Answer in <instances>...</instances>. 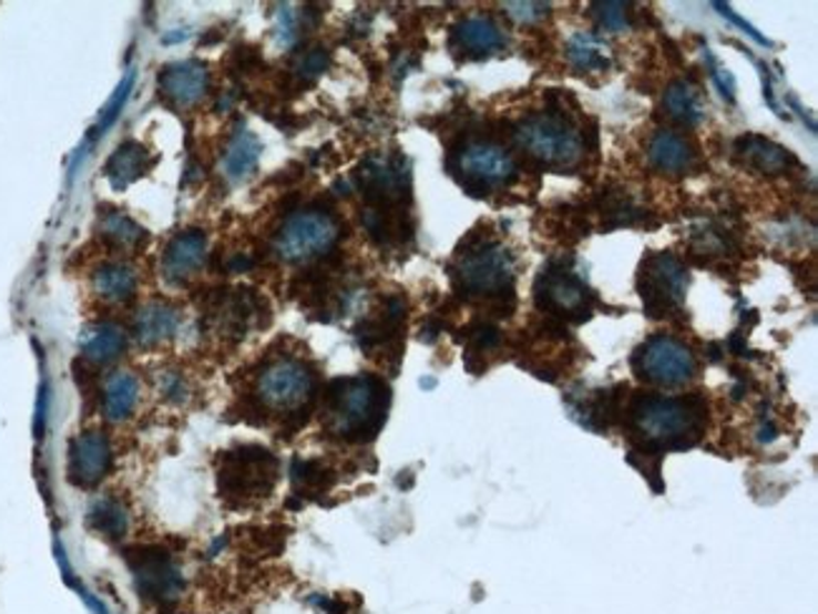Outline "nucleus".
<instances>
[{
	"label": "nucleus",
	"instance_id": "obj_33",
	"mask_svg": "<svg viewBox=\"0 0 818 614\" xmlns=\"http://www.w3.org/2000/svg\"><path fill=\"white\" fill-rule=\"evenodd\" d=\"M160 393L172 403H182L187 398V380L182 378V373L176 370H166V373L160 378Z\"/></svg>",
	"mask_w": 818,
	"mask_h": 614
},
{
	"label": "nucleus",
	"instance_id": "obj_21",
	"mask_svg": "<svg viewBox=\"0 0 818 614\" xmlns=\"http://www.w3.org/2000/svg\"><path fill=\"white\" fill-rule=\"evenodd\" d=\"M182 318L174 307L164 305V303H154L146 305L144 310H139L136 320H134V332L136 340L142 346H160V342L174 338L180 332Z\"/></svg>",
	"mask_w": 818,
	"mask_h": 614
},
{
	"label": "nucleus",
	"instance_id": "obj_25",
	"mask_svg": "<svg viewBox=\"0 0 818 614\" xmlns=\"http://www.w3.org/2000/svg\"><path fill=\"white\" fill-rule=\"evenodd\" d=\"M665 111L685 126L701 124L705 116V106L701 101L698 89L687 81H675L673 86L665 91Z\"/></svg>",
	"mask_w": 818,
	"mask_h": 614
},
{
	"label": "nucleus",
	"instance_id": "obj_7",
	"mask_svg": "<svg viewBox=\"0 0 818 614\" xmlns=\"http://www.w3.org/2000/svg\"><path fill=\"white\" fill-rule=\"evenodd\" d=\"M687 269L671 253H653L645 257L637 275V293L643 295L645 313L650 318L673 315L685 300Z\"/></svg>",
	"mask_w": 818,
	"mask_h": 614
},
{
	"label": "nucleus",
	"instance_id": "obj_17",
	"mask_svg": "<svg viewBox=\"0 0 818 614\" xmlns=\"http://www.w3.org/2000/svg\"><path fill=\"white\" fill-rule=\"evenodd\" d=\"M139 403V380L129 370H116L106 378L104 388H101V413L106 421L121 423L134 413Z\"/></svg>",
	"mask_w": 818,
	"mask_h": 614
},
{
	"label": "nucleus",
	"instance_id": "obj_4",
	"mask_svg": "<svg viewBox=\"0 0 818 614\" xmlns=\"http://www.w3.org/2000/svg\"><path fill=\"white\" fill-rule=\"evenodd\" d=\"M453 280L467 295H509L514 285V257L499 242L481 239L459 255Z\"/></svg>",
	"mask_w": 818,
	"mask_h": 614
},
{
	"label": "nucleus",
	"instance_id": "obj_29",
	"mask_svg": "<svg viewBox=\"0 0 818 614\" xmlns=\"http://www.w3.org/2000/svg\"><path fill=\"white\" fill-rule=\"evenodd\" d=\"M592 13L597 18L600 28L610 33L630 31V3H617V0H604V3H592Z\"/></svg>",
	"mask_w": 818,
	"mask_h": 614
},
{
	"label": "nucleus",
	"instance_id": "obj_35",
	"mask_svg": "<svg viewBox=\"0 0 818 614\" xmlns=\"http://www.w3.org/2000/svg\"><path fill=\"white\" fill-rule=\"evenodd\" d=\"M715 8H718V11L725 16V18H728V21H733V23H736V25H740L743 28V31H746L748 35H750V39L753 41H758L760 45H774V43H770L768 39H766V35H760L758 31H756V28H753L748 21H746V18H740L736 11H733V8L730 6H725V3H713Z\"/></svg>",
	"mask_w": 818,
	"mask_h": 614
},
{
	"label": "nucleus",
	"instance_id": "obj_15",
	"mask_svg": "<svg viewBox=\"0 0 818 614\" xmlns=\"http://www.w3.org/2000/svg\"><path fill=\"white\" fill-rule=\"evenodd\" d=\"M207 86H209L207 66L194 61H184L176 63V66H170L160 79L162 94L176 106L197 104V101H202V96L207 94Z\"/></svg>",
	"mask_w": 818,
	"mask_h": 614
},
{
	"label": "nucleus",
	"instance_id": "obj_3",
	"mask_svg": "<svg viewBox=\"0 0 818 614\" xmlns=\"http://www.w3.org/2000/svg\"><path fill=\"white\" fill-rule=\"evenodd\" d=\"M517 144L546 166H574L582 160L580 132L556 111L526 116L514 132Z\"/></svg>",
	"mask_w": 818,
	"mask_h": 614
},
{
	"label": "nucleus",
	"instance_id": "obj_2",
	"mask_svg": "<svg viewBox=\"0 0 818 614\" xmlns=\"http://www.w3.org/2000/svg\"><path fill=\"white\" fill-rule=\"evenodd\" d=\"M388 388L374 376L336 380L328 396V418L333 433L348 441L374 439L386 421Z\"/></svg>",
	"mask_w": 818,
	"mask_h": 614
},
{
	"label": "nucleus",
	"instance_id": "obj_22",
	"mask_svg": "<svg viewBox=\"0 0 818 614\" xmlns=\"http://www.w3.org/2000/svg\"><path fill=\"white\" fill-rule=\"evenodd\" d=\"M149 166H152V156H149V152L142 144H136V142L121 144L116 152L111 154V160L106 164L111 187L126 190L129 184L142 180V176L149 172Z\"/></svg>",
	"mask_w": 818,
	"mask_h": 614
},
{
	"label": "nucleus",
	"instance_id": "obj_6",
	"mask_svg": "<svg viewBox=\"0 0 818 614\" xmlns=\"http://www.w3.org/2000/svg\"><path fill=\"white\" fill-rule=\"evenodd\" d=\"M257 398L269 411L295 413L310 403L315 378L313 370L297 358H277L259 370Z\"/></svg>",
	"mask_w": 818,
	"mask_h": 614
},
{
	"label": "nucleus",
	"instance_id": "obj_23",
	"mask_svg": "<svg viewBox=\"0 0 818 614\" xmlns=\"http://www.w3.org/2000/svg\"><path fill=\"white\" fill-rule=\"evenodd\" d=\"M136 290V273L129 265L109 263L94 273V293L106 303H124Z\"/></svg>",
	"mask_w": 818,
	"mask_h": 614
},
{
	"label": "nucleus",
	"instance_id": "obj_24",
	"mask_svg": "<svg viewBox=\"0 0 818 614\" xmlns=\"http://www.w3.org/2000/svg\"><path fill=\"white\" fill-rule=\"evenodd\" d=\"M259 152H263V144H259V139L253 132H247V129H239V132L235 134V139H232L229 149H227L225 174L229 176L232 182H242L245 176H249L257 170Z\"/></svg>",
	"mask_w": 818,
	"mask_h": 614
},
{
	"label": "nucleus",
	"instance_id": "obj_10",
	"mask_svg": "<svg viewBox=\"0 0 818 614\" xmlns=\"http://www.w3.org/2000/svg\"><path fill=\"white\" fill-rule=\"evenodd\" d=\"M635 368L650 383L683 386L695 376V356L671 335H655L637 350Z\"/></svg>",
	"mask_w": 818,
	"mask_h": 614
},
{
	"label": "nucleus",
	"instance_id": "obj_11",
	"mask_svg": "<svg viewBox=\"0 0 818 614\" xmlns=\"http://www.w3.org/2000/svg\"><path fill=\"white\" fill-rule=\"evenodd\" d=\"M132 554L134 584L142 597L154 604H172L184 592V574L170 552L160 546H142Z\"/></svg>",
	"mask_w": 818,
	"mask_h": 614
},
{
	"label": "nucleus",
	"instance_id": "obj_20",
	"mask_svg": "<svg viewBox=\"0 0 818 614\" xmlns=\"http://www.w3.org/2000/svg\"><path fill=\"white\" fill-rule=\"evenodd\" d=\"M647 160L659 172L683 174L695 164V152L681 134L663 129V132H657L653 136V142H650Z\"/></svg>",
	"mask_w": 818,
	"mask_h": 614
},
{
	"label": "nucleus",
	"instance_id": "obj_5",
	"mask_svg": "<svg viewBox=\"0 0 818 614\" xmlns=\"http://www.w3.org/2000/svg\"><path fill=\"white\" fill-rule=\"evenodd\" d=\"M340 225L333 214L323 209H300L283 222L275 237V253L287 263H305L320 257L336 245Z\"/></svg>",
	"mask_w": 818,
	"mask_h": 614
},
{
	"label": "nucleus",
	"instance_id": "obj_37",
	"mask_svg": "<svg viewBox=\"0 0 818 614\" xmlns=\"http://www.w3.org/2000/svg\"><path fill=\"white\" fill-rule=\"evenodd\" d=\"M758 66H760V76H764V99H766V104H768L770 109H774V111H776V114H778L780 119H788V116L784 114V111H780V106H778V101H776V96H774V86H770V76H768V69L764 66V63H758Z\"/></svg>",
	"mask_w": 818,
	"mask_h": 614
},
{
	"label": "nucleus",
	"instance_id": "obj_31",
	"mask_svg": "<svg viewBox=\"0 0 818 614\" xmlns=\"http://www.w3.org/2000/svg\"><path fill=\"white\" fill-rule=\"evenodd\" d=\"M328 66H330L328 51H325V49H313V51H308L305 55H300V61H297V66H295V73L300 79H305V81H313V79H318L320 73L325 69H328Z\"/></svg>",
	"mask_w": 818,
	"mask_h": 614
},
{
	"label": "nucleus",
	"instance_id": "obj_12",
	"mask_svg": "<svg viewBox=\"0 0 818 614\" xmlns=\"http://www.w3.org/2000/svg\"><path fill=\"white\" fill-rule=\"evenodd\" d=\"M592 295L580 277L564 267H546L536 280V305L572 320H587Z\"/></svg>",
	"mask_w": 818,
	"mask_h": 614
},
{
	"label": "nucleus",
	"instance_id": "obj_26",
	"mask_svg": "<svg viewBox=\"0 0 818 614\" xmlns=\"http://www.w3.org/2000/svg\"><path fill=\"white\" fill-rule=\"evenodd\" d=\"M99 232L104 235L114 247L136 249L146 242V232L136 225L132 217H126L119 209H106L99 217Z\"/></svg>",
	"mask_w": 818,
	"mask_h": 614
},
{
	"label": "nucleus",
	"instance_id": "obj_36",
	"mask_svg": "<svg viewBox=\"0 0 818 614\" xmlns=\"http://www.w3.org/2000/svg\"><path fill=\"white\" fill-rule=\"evenodd\" d=\"M471 338H473V342H477L479 350H489L501 340V335H499V330L494 328V325H477V328H473V332H471Z\"/></svg>",
	"mask_w": 818,
	"mask_h": 614
},
{
	"label": "nucleus",
	"instance_id": "obj_1",
	"mask_svg": "<svg viewBox=\"0 0 818 614\" xmlns=\"http://www.w3.org/2000/svg\"><path fill=\"white\" fill-rule=\"evenodd\" d=\"M632 426L645 441V451L687 449L703 431V408L698 398L643 396L632 406Z\"/></svg>",
	"mask_w": 818,
	"mask_h": 614
},
{
	"label": "nucleus",
	"instance_id": "obj_19",
	"mask_svg": "<svg viewBox=\"0 0 818 614\" xmlns=\"http://www.w3.org/2000/svg\"><path fill=\"white\" fill-rule=\"evenodd\" d=\"M126 332L116 323H96L81 332V356L91 362H111L126 350Z\"/></svg>",
	"mask_w": 818,
	"mask_h": 614
},
{
	"label": "nucleus",
	"instance_id": "obj_18",
	"mask_svg": "<svg viewBox=\"0 0 818 614\" xmlns=\"http://www.w3.org/2000/svg\"><path fill=\"white\" fill-rule=\"evenodd\" d=\"M736 154L748 164L750 170L760 174H780L788 172V166L796 164L791 152L774 142H768L764 136H743L736 142Z\"/></svg>",
	"mask_w": 818,
	"mask_h": 614
},
{
	"label": "nucleus",
	"instance_id": "obj_27",
	"mask_svg": "<svg viewBox=\"0 0 818 614\" xmlns=\"http://www.w3.org/2000/svg\"><path fill=\"white\" fill-rule=\"evenodd\" d=\"M89 526L101 536L121 539L129 532V511L116 499H96L89 509Z\"/></svg>",
	"mask_w": 818,
	"mask_h": 614
},
{
	"label": "nucleus",
	"instance_id": "obj_13",
	"mask_svg": "<svg viewBox=\"0 0 818 614\" xmlns=\"http://www.w3.org/2000/svg\"><path fill=\"white\" fill-rule=\"evenodd\" d=\"M111 461H114V453H111V443L101 431H83L69 446V477L83 489L104 481Z\"/></svg>",
	"mask_w": 818,
	"mask_h": 614
},
{
	"label": "nucleus",
	"instance_id": "obj_28",
	"mask_svg": "<svg viewBox=\"0 0 818 614\" xmlns=\"http://www.w3.org/2000/svg\"><path fill=\"white\" fill-rule=\"evenodd\" d=\"M566 59H570L572 66L580 71L610 69L607 45H604L600 39H594L592 33H584V31L572 35L570 43H566Z\"/></svg>",
	"mask_w": 818,
	"mask_h": 614
},
{
	"label": "nucleus",
	"instance_id": "obj_30",
	"mask_svg": "<svg viewBox=\"0 0 818 614\" xmlns=\"http://www.w3.org/2000/svg\"><path fill=\"white\" fill-rule=\"evenodd\" d=\"M134 81H136V73L132 71V73H129V76L124 79V81H121V86L116 89V94L114 96H111V101H109V106L104 109V114H101V121H99V126H96V134H104L106 132V129L111 126V124H114V121H116V116L121 114V109H124V104H126V99H129V94H132V89H134Z\"/></svg>",
	"mask_w": 818,
	"mask_h": 614
},
{
	"label": "nucleus",
	"instance_id": "obj_16",
	"mask_svg": "<svg viewBox=\"0 0 818 614\" xmlns=\"http://www.w3.org/2000/svg\"><path fill=\"white\" fill-rule=\"evenodd\" d=\"M451 43L453 49L463 51L469 59H483V55L504 49V33L491 18L473 16L453 28Z\"/></svg>",
	"mask_w": 818,
	"mask_h": 614
},
{
	"label": "nucleus",
	"instance_id": "obj_34",
	"mask_svg": "<svg viewBox=\"0 0 818 614\" xmlns=\"http://www.w3.org/2000/svg\"><path fill=\"white\" fill-rule=\"evenodd\" d=\"M705 59H708V63H710V69H713V71H710V73H713V81L718 83V89H720L723 99L728 101V104H736V79H733L730 73L725 71V69H718V66H715V59H713V53H710L708 49H705Z\"/></svg>",
	"mask_w": 818,
	"mask_h": 614
},
{
	"label": "nucleus",
	"instance_id": "obj_9",
	"mask_svg": "<svg viewBox=\"0 0 818 614\" xmlns=\"http://www.w3.org/2000/svg\"><path fill=\"white\" fill-rule=\"evenodd\" d=\"M457 172L461 174V184L471 194H487L489 187L497 184H509L517 180V164L494 142H467L457 152Z\"/></svg>",
	"mask_w": 818,
	"mask_h": 614
},
{
	"label": "nucleus",
	"instance_id": "obj_14",
	"mask_svg": "<svg viewBox=\"0 0 818 614\" xmlns=\"http://www.w3.org/2000/svg\"><path fill=\"white\" fill-rule=\"evenodd\" d=\"M204 263H207V237L200 229H187L166 245L162 273L166 280L176 285L200 273Z\"/></svg>",
	"mask_w": 818,
	"mask_h": 614
},
{
	"label": "nucleus",
	"instance_id": "obj_8",
	"mask_svg": "<svg viewBox=\"0 0 818 614\" xmlns=\"http://www.w3.org/2000/svg\"><path fill=\"white\" fill-rule=\"evenodd\" d=\"M277 481L275 456L259 449V446H245L232 451L219 469V491L222 497L235 501H253L267 497Z\"/></svg>",
	"mask_w": 818,
	"mask_h": 614
},
{
	"label": "nucleus",
	"instance_id": "obj_32",
	"mask_svg": "<svg viewBox=\"0 0 818 614\" xmlns=\"http://www.w3.org/2000/svg\"><path fill=\"white\" fill-rule=\"evenodd\" d=\"M504 11L509 18H514V21L519 23H536L542 21V18H546V13H550V6L546 3H504Z\"/></svg>",
	"mask_w": 818,
	"mask_h": 614
}]
</instances>
